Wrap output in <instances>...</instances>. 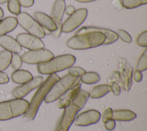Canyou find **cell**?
I'll list each match as a JSON object with an SVG mask.
<instances>
[{
    "instance_id": "obj_1",
    "label": "cell",
    "mask_w": 147,
    "mask_h": 131,
    "mask_svg": "<svg viewBox=\"0 0 147 131\" xmlns=\"http://www.w3.org/2000/svg\"><path fill=\"white\" fill-rule=\"evenodd\" d=\"M89 98V93L80 89L76 97L64 109L63 113L56 125L55 131H68L74 122L76 115L84 107Z\"/></svg>"
},
{
    "instance_id": "obj_2",
    "label": "cell",
    "mask_w": 147,
    "mask_h": 131,
    "mask_svg": "<svg viewBox=\"0 0 147 131\" xmlns=\"http://www.w3.org/2000/svg\"><path fill=\"white\" fill-rule=\"evenodd\" d=\"M60 79L59 76L56 74H50L45 80L38 87L39 88L32 97L26 112L24 114V117L33 120L35 118L38 109L49 91L53 85Z\"/></svg>"
},
{
    "instance_id": "obj_3",
    "label": "cell",
    "mask_w": 147,
    "mask_h": 131,
    "mask_svg": "<svg viewBox=\"0 0 147 131\" xmlns=\"http://www.w3.org/2000/svg\"><path fill=\"white\" fill-rule=\"evenodd\" d=\"M105 35L99 32H90L76 34L67 42V45L73 49L83 50L95 48L102 45Z\"/></svg>"
},
{
    "instance_id": "obj_4",
    "label": "cell",
    "mask_w": 147,
    "mask_h": 131,
    "mask_svg": "<svg viewBox=\"0 0 147 131\" xmlns=\"http://www.w3.org/2000/svg\"><path fill=\"white\" fill-rule=\"evenodd\" d=\"M76 61L75 57L71 54H65L53 57L48 61L38 64L37 70L40 74L50 75L69 68Z\"/></svg>"
},
{
    "instance_id": "obj_5",
    "label": "cell",
    "mask_w": 147,
    "mask_h": 131,
    "mask_svg": "<svg viewBox=\"0 0 147 131\" xmlns=\"http://www.w3.org/2000/svg\"><path fill=\"white\" fill-rule=\"evenodd\" d=\"M29 102L22 98H16L0 102V121L9 120L24 114L29 106Z\"/></svg>"
},
{
    "instance_id": "obj_6",
    "label": "cell",
    "mask_w": 147,
    "mask_h": 131,
    "mask_svg": "<svg viewBox=\"0 0 147 131\" xmlns=\"http://www.w3.org/2000/svg\"><path fill=\"white\" fill-rule=\"evenodd\" d=\"M79 80V78L69 74L64 75L53 85L45 97L44 101L48 103L57 100L66 91L73 87Z\"/></svg>"
},
{
    "instance_id": "obj_7",
    "label": "cell",
    "mask_w": 147,
    "mask_h": 131,
    "mask_svg": "<svg viewBox=\"0 0 147 131\" xmlns=\"http://www.w3.org/2000/svg\"><path fill=\"white\" fill-rule=\"evenodd\" d=\"M18 24L30 34L39 38H44L45 36L44 29L29 14L21 12L16 18Z\"/></svg>"
},
{
    "instance_id": "obj_8",
    "label": "cell",
    "mask_w": 147,
    "mask_h": 131,
    "mask_svg": "<svg viewBox=\"0 0 147 131\" xmlns=\"http://www.w3.org/2000/svg\"><path fill=\"white\" fill-rule=\"evenodd\" d=\"M54 57L53 53L47 49L30 50L25 52L21 57L22 61L29 64H37L49 61Z\"/></svg>"
},
{
    "instance_id": "obj_9",
    "label": "cell",
    "mask_w": 147,
    "mask_h": 131,
    "mask_svg": "<svg viewBox=\"0 0 147 131\" xmlns=\"http://www.w3.org/2000/svg\"><path fill=\"white\" fill-rule=\"evenodd\" d=\"M88 10L86 8H80L75 10L63 23L62 32L69 33L81 25L87 17Z\"/></svg>"
},
{
    "instance_id": "obj_10",
    "label": "cell",
    "mask_w": 147,
    "mask_h": 131,
    "mask_svg": "<svg viewBox=\"0 0 147 131\" xmlns=\"http://www.w3.org/2000/svg\"><path fill=\"white\" fill-rule=\"evenodd\" d=\"M118 67L119 76L122 83L121 87L126 90H130L132 85L133 70L128 61L123 58L119 59Z\"/></svg>"
},
{
    "instance_id": "obj_11",
    "label": "cell",
    "mask_w": 147,
    "mask_h": 131,
    "mask_svg": "<svg viewBox=\"0 0 147 131\" xmlns=\"http://www.w3.org/2000/svg\"><path fill=\"white\" fill-rule=\"evenodd\" d=\"M43 82V77L37 76L21 85L16 87L11 92L12 95L16 98H23L30 91L38 87Z\"/></svg>"
},
{
    "instance_id": "obj_12",
    "label": "cell",
    "mask_w": 147,
    "mask_h": 131,
    "mask_svg": "<svg viewBox=\"0 0 147 131\" xmlns=\"http://www.w3.org/2000/svg\"><path fill=\"white\" fill-rule=\"evenodd\" d=\"M21 47L29 50H36L44 48V44L41 40L29 33H20L16 39Z\"/></svg>"
},
{
    "instance_id": "obj_13",
    "label": "cell",
    "mask_w": 147,
    "mask_h": 131,
    "mask_svg": "<svg viewBox=\"0 0 147 131\" xmlns=\"http://www.w3.org/2000/svg\"><path fill=\"white\" fill-rule=\"evenodd\" d=\"M100 118V113L94 109L81 113L76 117L74 124L76 126H87L97 123Z\"/></svg>"
},
{
    "instance_id": "obj_14",
    "label": "cell",
    "mask_w": 147,
    "mask_h": 131,
    "mask_svg": "<svg viewBox=\"0 0 147 131\" xmlns=\"http://www.w3.org/2000/svg\"><path fill=\"white\" fill-rule=\"evenodd\" d=\"M90 32H99L103 33L106 36V39L103 45L111 44L115 42L118 38L117 33L112 30L96 26H83L77 31L76 34H80Z\"/></svg>"
},
{
    "instance_id": "obj_15",
    "label": "cell",
    "mask_w": 147,
    "mask_h": 131,
    "mask_svg": "<svg viewBox=\"0 0 147 131\" xmlns=\"http://www.w3.org/2000/svg\"><path fill=\"white\" fill-rule=\"evenodd\" d=\"M81 87L80 79L76 82L75 86L66 91L58 99V107L59 109H64L78 95Z\"/></svg>"
},
{
    "instance_id": "obj_16",
    "label": "cell",
    "mask_w": 147,
    "mask_h": 131,
    "mask_svg": "<svg viewBox=\"0 0 147 131\" xmlns=\"http://www.w3.org/2000/svg\"><path fill=\"white\" fill-rule=\"evenodd\" d=\"M0 45L5 50L14 53H20L22 47L13 37L8 35L0 36Z\"/></svg>"
},
{
    "instance_id": "obj_17",
    "label": "cell",
    "mask_w": 147,
    "mask_h": 131,
    "mask_svg": "<svg viewBox=\"0 0 147 131\" xmlns=\"http://www.w3.org/2000/svg\"><path fill=\"white\" fill-rule=\"evenodd\" d=\"M34 16L36 21L46 30L53 32L57 29V26L53 19L46 14L40 11H36L34 13Z\"/></svg>"
},
{
    "instance_id": "obj_18",
    "label": "cell",
    "mask_w": 147,
    "mask_h": 131,
    "mask_svg": "<svg viewBox=\"0 0 147 131\" xmlns=\"http://www.w3.org/2000/svg\"><path fill=\"white\" fill-rule=\"evenodd\" d=\"M137 114L129 110L121 109L113 110L112 119L118 121H130L135 119Z\"/></svg>"
},
{
    "instance_id": "obj_19",
    "label": "cell",
    "mask_w": 147,
    "mask_h": 131,
    "mask_svg": "<svg viewBox=\"0 0 147 131\" xmlns=\"http://www.w3.org/2000/svg\"><path fill=\"white\" fill-rule=\"evenodd\" d=\"M17 19L13 17H7L1 20L0 24V36L13 31L17 26Z\"/></svg>"
},
{
    "instance_id": "obj_20",
    "label": "cell",
    "mask_w": 147,
    "mask_h": 131,
    "mask_svg": "<svg viewBox=\"0 0 147 131\" xmlns=\"http://www.w3.org/2000/svg\"><path fill=\"white\" fill-rule=\"evenodd\" d=\"M65 9V3L64 0H56L53 6L51 18L54 22L62 21V18Z\"/></svg>"
},
{
    "instance_id": "obj_21",
    "label": "cell",
    "mask_w": 147,
    "mask_h": 131,
    "mask_svg": "<svg viewBox=\"0 0 147 131\" xmlns=\"http://www.w3.org/2000/svg\"><path fill=\"white\" fill-rule=\"evenodd\" d=\"M13 82L17 84H24L33 79L30 72L25 70H17L13 72L11 76Z\"/></svg>"
},
{
    "instance_id": "obj_22",
    "label": "cell",
    "mask_w": 147,
    "mask_h": 131,
    "mask_svg": "<svg viewBox=\"0 0 147 131\" xmlns=\"http://www.w3.org/2000/svg\"><path fill=\"white\" fill-rule=\"evenodd\" d=\"M111 91L110 85L100 84L94 87L89 93V97L92 99H99L106 95Z\"/></svg>"
},
{
    "instance_id": "obj_23",
    "label": "cell",
    "mask_w": 147,
    "mask_h": 131,
    "mask_svg": "<svg viewBox=\"0 0 147 131\" xmlns=\"http://www.w3.org/2000/svg\"><path fill=\"white\" fill-rule=\"evenodd\" d=\"M100 76L95 72H86L80 78V81L87 84H92L98 83L100 80Z\"/></svg>"
},
{
    "instance_id": "obj_24",
    "label": "cell",
    "mask_w": 147,
    "mask_h": 131,
    "mask_svg": "<svg viewBox=\"0 0 147 131\" xmlns=\"http://www.w3.org/2000/svg\"><path fill=\"white\" fill-rule=\"evenodd\" d=\"M12 53L4 50L0 52V71L6 70L11 63Z\"/></svg>"
},
{
    "instance_id": "obj_25",
    "label": "cell",
    "mask_w": 147,
    "mask_h": 131,
    "mask_svg": "<svg viewBox=\"0 0 147 131\" xmlns=\"http://www.w3.org/2000/svg\"><path fill=\"white\" fill-rule=\"evenodd\" d=\"M147 0H122L121 4L123 7L127 9H131L138 7L141 5H146Z\"/></svg>"
},
{
    "instance_id": "obj_26",
    "label": "cell",
    "mask_w": 147,
    "mask_h": 131,
    "mask_svg": "<svg viewBox=\"0 0 147 131\" xmlns=\"http://www.w3.org/2000/svg\"><path fill=\"white\" fill-rule=\"evenodd\" d=\"M147 69V49H145L144 53L139 58L136 70L140 72L145 71Z\"/></svg>"
},
{
    "instance_id": "obj_27",
    "label": "cell",
    "mask_w": 147,
    "mask_h": 131,
    "mask_svg": "<svg viewBox=\"0 0 147 131\" xmlns=\"http://www.w3.org/2000/svg\"><path fill=\"white\" fill-rule=\"evenodd\" d=\"M7 8L9 11L15 15H18L21 13V6L18 0H8Z\"/></svg>"
},
{
    "instance_id": "obj_28",
    "label": "cell",
    "mask_w": 147,
    "mask_h": 131,
    "mask_svg": "<svg viewBox=\"0 0 147 131\" xmlns=\"http://www.w3.org/2000/svg\"><path fill=\"white\" fill-rule=\"evenodd\" d=\"M68 74L71 76L79 78L84 73L86 72V71L82 67L78 66H71L68 68Z\"/></svg>"
},
{
    "instance_id": "obj_29",
    "label": "cell",
    "mask_w": 147,
    "mask_h": 131,
    "mask_svg": "<svg viewBox=\"0 0 147 131\" xmlns=\"http://www.w3.org/2000/svg\"><path fill=\"white\" fill-rule=\"evenodd\" d=\"M22 61L21 56L17 53H14L12 55V58L11 60V64L13 68L15 70H19L22 66Z\"/></svg>"
},
{
    "instance_id": "obj_30",
    "label": "cell",
    "mask_w": 147,
    "mask_h": 131,
    "mask_svg": "<svg viewBox=\"0 0 147 131\" xmlns=\"http://www.w3.org/2000/svg\"><path fill=\"white\" fill-rule=\"evenodd\" d=\"M117 34L119 37L122 41H123L125 43H130L132 41V38L131 36L127 33L126 31L122 30V29H119L117 30Z\"/></svg>"
},
{
    "instance_id": "obj_31",
    "label": "cell",
    "mask_w": 147,
    "mask_h": 131,
    "mask_svg": "<svg viewBox=\"0 0 147 131\" xmlns=\"http://www.w3.org/2000/svg\"><path fill=\"white\" fill-rule=\"evenodd\" d=\"M137 44L142 47L146 48L147 47V31L145 30L142 32L137 37Z\"/></svg>"
},
{
    "instance_id": "obj_32",
    "label": "cell",
    "mask_w": 147,
    "mask_h": 131,
    "mask_svg": "<svg viewBox=\"0 0 147 131\" xmlns=\"http://www.w3.org/2000/svg\"><path fill=\"white\" fill-rule=\"evenodd\" d=\"M113 116V110L111 107H108L106 109L102 116V121L103 123L106 122L107 120L111 119Z\"/></svg>"
},
{
    "instance_id": "obj_33",
    "label": "cell",
    "mask_w": 147,
    "mask_h": 131,
    "mask_svg": "<svg viewBox=\"0 0 147 131\" xmlns=\"http://www.w3.org/2000/svg\"><path fill=\"white\" fill-rule=\"evenodd\" d=\"M110 89L114 95L118 96L121 93V87L118 83L114 82H111L110 83Z\"/></svg>"
},
{
    "instance_id": "obj_34",
    "label": "cell",
    "mask_w": 147,
    "mask_h": 131,
    "mask_svg": "<svg viewBox=\"0 0 147 131\" xmlns=\"http://www.w3.org/2000/svg\"><path fill=\"white\" fill-rule=\"evenodd\" d=\"M56 26H57V29L55 31L52 32V34L53 36L55 38H57L59 37L61 32H62V25H63V22L61 21H55V22Z\"/></svg>"
},
{
    "instance_id": "obj_35",
    "label": "cell",
    "mask_w": 147,
    "mask_h": 131,
    "mask_svg": "<svg viewBox=\"0 0 147 131\" xmlns=\"http://www.w3.org/2000/svg\"><path fill=\"white\" fill-rule=\"evenodd\" d=\"M105 124V128L106 129L109 131H111L115 128V121L113 119H110L107 120Z\"/></svg>"
},
{
    "instance_id": "obj_36",
    "label": "cell",
    "mask_w": 147,
    "mask_h": 131,
    "mask_svg": "<svg viewBox=\"0 0 147 131\" xmlns=\"http://www.w3.org/2000/svg\"><path fill=\"white\" fill-rule=\"evenodd\" d=\"M20 6L24 7H29L34 4V0H18Z\"/></svg>"
},
{
    "instance_id": "obj_37",
    "label": "cell",
    "mask_w": 147,
    "mask_h": 131,
    "mask_svg": "<svg viewBox=\"0 0 147 131\" xmlns=\"http://www.w3.org/2000/svg\"><path fill=\"white\" fill-rule=\"evenodd\" d=\"M9 78L7 73L0 71V84H5L8 83Z\"/></svg>"
},
{
    "instance_id": "obj_38",
    "label": "cell",
    "mask_w": 147,
    "mask_h": 131,
    "mask_svg": "<svg viewBox=\"0 0 147 131\" xmlns=\"http://www.w3.org/2000/svg\"><path fill=\"white\" fill-rule=\"evenodd\" d=\"M134 80L136 82H140L142 79V74L141 72L136 70L133 74Z\"/></svg>"
},
{
    "instance_id": "obj_39",
    "label": "cell",
    "mask_w": 147,
    "mask_h": 131,
    "mask_svg": "<svg viewBox=\"0 0 147 131\" xmlns=\"http://www.w3.org/2000/svg\"><path fill=\"white\" fill-rule=\"evenodd\" d=\"M75 11V7L72 5H69V6H67V7H65V13L69 16L71 15Z\"/></svg>"
},
{
    "instance_id": "obj_40",
    "label": "cell",
    "mask_w": 147,
    "mask_h": 131,
    "mask_svg": "<svg viewBox=\"0 0 147 131\" xmlns=\"http://www.w3.org/2000/svg\"><path fill=\"white\" fill-rule=\"evenodd\" d=\"M76 1L81 3H87V2H91L93 1H95L97 0H76Z\"/></svg>"
},
{
    "instance_id": "obj_41",
    "label": "cell",
    "mask_w": 147,
    "mask_h": 131,
    "mask_svg": "<svg viewBox=\"0 0 147 131\" xmlns=\"http://www.w3.org/2000/svg\"><path fill=\"white\" fill-rule=\"evenodd\" d=\"M4 13H3V11L2 10V9H1V7H0V18H2L3 17Z\"/></svg>"
},
{
    "instance_id": "obj_42",
    "label": "cell",
    "mask_w": 147,
    "mask_h": 131,
    "mask_svg": "<svg viewBox=\"0 0 147 131\" xmlns=\"http://www.w3.org/2000/svg\"><path fill=\"white\" fill-rule=\"evenodd\" d=\"M8 0H0V4H3L7 2Z\"/></svg>"
},
{
    "instance_id": "obj_43",
    "label": "cell",
    "mask_w": 147,
    "mask_h": 131,
    "mask_svg": "<svg viewBox=\"0 0 147 131\" xmlns=\"http://www.w3.org/2000/svg\"><path fill=\"white\" fill-rule=\"evenodd\" d=\"M1 20L0 19V24H1Z\"/></svg>"
},
{
    "instance_id": "obj_44",
    "label": "cell",
    "mask_w": 147,
    "mask_h": 131,
    "mask_svg": "<svg viewBox=\"0 0 147 131\" xmlns=\"http://www.w3.org/2000/svg\"><path fill=\"white\" fill-rule=\"evenodd\" d=\"M0 131H1V130H0Z\"/></svg>"
},
{
    "instance_id": "obj_45",
    "label": "cell",
    "mask_w": 147,
    "mask_h": 131,
    "mask_svg": "<svg viewBox=\"0 0 147 131\" xmlns=\"http://www.w3.org/2000/svg\"><path fill=\"white\" fill-rule=\"evenodd\" d=\"M64 1H65V0H64Z\"/></svg>"
}]
</instances>
